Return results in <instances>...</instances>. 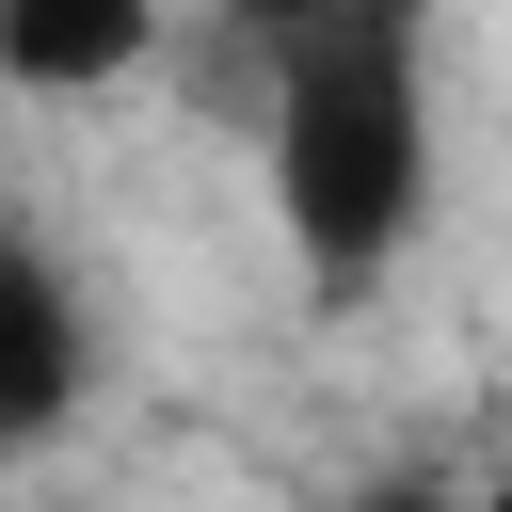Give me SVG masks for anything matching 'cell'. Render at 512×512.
<instances>
[{
	"instance_id": "277c9868",
	"label": "cell",
	"mask_w": 512,
	"mask_h": 512,
	"mask_svg": "<svg viewBox=\"0 0 512 512\" xmlns=\"http://www.w3.org/2000/svg\"><path fill=\"white\" fill-rule=\"evenodd\" d=\"M352 512H480V496H464V480H368Z\"/></svg>"
},
{
	"instance_id": "5b68a950",
	"label": "cell",
	"mask_w": 512,
	"mask_h": 512,
	"mask_svg": "<svg viewBox=\"0 0 512 512\" xmlns=\"http://www.w3.org/2000/svg\"><path fill=\"white\" fill-rule=\"evenodd\" d=\"M480 512H512V480H480Z\"/></svg>"
},
{
	"instance_id": "3957f363",
	"label": "cell",
	"mask_w": 512,
	"mask_h": 512,
	"mask_svg": "<svg viewBox=\"0 0 512 512\" xmlns=\"http://www.w3.org/2000/svg\"><path fill=\"white\" fill-rule=\"evenodd\" d=\"M160 64V0H0V80L16 96H112Z\"/></svg>"
},
{
	"instance_id": "7a4b0ae2",
	"label": "cell",
	"mask_w": 512,
	"mask_h": 512,
	"mask_svg": "<svg viewBox=\"0 0 512 512\" xmlns=\"http://www.w3.org/2000/svg\"><path fill=\"white\" fill-rule=\"evenodd\" d=\"M96 384V320H80V272L48 256V224L0 208V464H32Z\"/></svg>"
},
{
	"instance_id": "6da1fadb",
	"label": "cell",
	"mask_w": 512,
	"mask_h": 512,
	"mask_svg": "<svg viewBox=\"0 0 512 512\" xmlns=\"http://www.w3.org/2000/svg\"><path fill=\"white\" fill-rule=\"evenodd\" d=\"M240 32H256V192L304 288L352 304L432 240V176H448L432 0H240Z\"/></svg>"
}]
</instances>
